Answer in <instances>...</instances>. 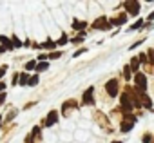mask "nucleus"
Returning a JSON list of instances; mask_svg holds the SVG:
<instances>
[{
	"label": "nucleus",
	"instance_id": "10",
	"mask_svg": "<svg viewBox=\"0 0 154 143\" xmlns=\"http://www.w3.org/2000/svg\"><path fill=\"white\" fill-rule=\"evenodd\" d=\"M132 127H134V123H132V121H122L120 130H122V132H131V130H132Z\"/></svg>",
	"mask_w": 154,
	"mask_h": 143
},
{
	"label": "nucleus",
	"instance_id": "17",
	"mask_svg": "<svg viewBox=\"0 0 154 143\" xmlns=\"http://www.w3.org/2000/svg\"><path fill=\"white\" fill-rule=\"evenodd\" d=\"M26 69H29V71H31V69H36V62H29V63L26 65Z\"/></svg>",
	"mask_w": 154,
	"mask_h": 143
},
{
	"label": "nucleus",
	"instance_id": "11",
	"mask_svg": "<svg viewBox=\"0 0 154 143\" xmlns=\"http://www.w3.org/2000/svg\"><path fill=\"white\" fill-rule=\"evenodd\" d=\"M85 26H87V22H84V20H74V22H72V27L78 29V31H84Z\"/></svg>",
	"mask_w": 154,
	"mask_h": 143
},
{
	"label": "nucleus",
	"instance_id": "24",
	"mask_svg": "<svg viewBox=\"0 0 154 143\" xmlns=\"http://www.w3.org/2000/svg\"><path fill=\"white\" fill-rule=\"evenodd\" d=\"M62 138H63L65 141H69V139H71V134H62Z\"/></svg>",
	"mask_w": 154,
	"mask_h": 143
},
{
	"label": "nucleus",
	"instance_id": "28",
	"mask_svg": "<svg viewBox=\"0 0 154 143\" xmlns=\"http://www.w3.org/2000/svg\"><path fill=\"white\" fill-rule=\"evenodd\" d=\"M2 89H4V84H0V91H2Z\"/></svg>",
	"mask_w": 154,
	"mask_h": 143
},
{
	"label": "nucleus",
	"instance_id": "6",
	"mask_svg": "<svg viewBox=\"0 0 154 143\" xmlns=\"http://www.w3.org/2000/svg\"><path fill=\"white\" fill-rule=\"evenodd\" d=\"M93 93H94V89H93V87H89V89L84 93V103H85V105H93V103H94Z\"/></svg>",
	"mask_w": 154,
	"mask_h": 143
},
{
	"label": "nucleus",
	"instance_id": "19",
	"mask_svg": "<svg viewBox=\"0 0 154 143\" xmlns=\"http://www.w3.org/2000/svg\"><path fill=\"white\" fill-rule=\"evenodd\" d=\"M67 44V36H62L60 40H58V45H65Z\"/></svg>",
	"mask_w": 154,
	"mask_h": 143
},
{
	"label": "nucleus",
	"instance_id": "14",
	"mask_svg": "<svg viewBox=\"0 0 154 143\" xmlns=\"http://www.w3.org/2000/svg\"><path fill=\"white\" fill-rule=\"evenodd\" d=\"M84 40H85V33H80L76 38H72V44H82Z\"/></svg>",
	"mask_w": 154,
	"mask_h": 143
},
{
	"label": "nucleus",
	"instance_id": "4",
	"mask_svg": "<svg viewBox=\"0 0 154 143\" xmlns=\"http://www.w3.org/2000/svg\"><path fill=\"white\" fill-rule=\"evenodd\" d=\"M123 6L127 8V15H129V17H138V15H140V8H141V4L136 2V0H132V2H125Z\"/></svg>",
	"mask_w": 154,
	"mask_h": 143
},
{
	"label": "nucleus",
	"instance_id": "20",
	"mask_svg": "<svg viewBox=\"0 0 154 143\" xmlns=\"http://www.w3.org/2000/svg\"><path fill=\"white\" fill-rule=\"evenodd\" d=\"M60 56H62V53H60V51H56V53H51V54H49V58H60Z\"/></svg>",
	"mask_w": 154,
	"mask_h": 143
},
{
	"label": "nucleus",
	"instance_id": "12",
	"mask_svg": "<svg viewBox=\"0 0 154 143\" xmlns=\"http://www.w3.org/2000/svg\"><path fill=\"white\" fill-rule=\"evenodd\" d=\"M131 73H132V71H131V65H125V67H123V78H125L127 82H131Z\"/></svg>",
	"mask_w": 154,
	"mask_h": 143
},
{
	"label": "nucleus",
	"instance_id": "2",
	"mask_svg": "<svg viewBox=\"0 0 154 143\" xmlns=\"http://www.w3.org/2000/svg\"><path fill=\"white\" fill-rule=\"evenodd\" d=\"M134 84H136V89L147 93V85H149V82H147V75H143V73H136V75H134Z\"/></svg>",
	"mask_w": 154,
	"mask_h": 143
},
{
	"label": "nucleus",
	"instance_id": "22",
	"mask_svg": "<svg viewBox=\"0 0 154 143\" xmlns=\"http://www.w3.org/2000/svg\"><path fill=\"white\" fill-rule=\"evenodd\" d=\"M78 138H80V139H85V138H87V132H78Z\"/></svg>",
	"mask_w": 154,
	"mask_h": 143
},
{
	"label": "nucleus",
	"instance_id": "25",
	"mask_svg": "<svg viewBox=\"0 0 154 143\" xmlns=\"http://www.w3.org/2000/svg\"><path fill=\"white\" fill-rule=\"evenodd\" d=\"M147 20H154V11H152V13H150V15L147 17Z\"/></svg>",
	"mask_w": 154,
	"mask_h": 143
},
{
	"label": "nucleus",
	"instance_id": "23",
	"mask_svg": "<svg viewBox=\"0 0 154 143\" xmlns=\"http://www.w3.org/2000/svg\"><path fill=\"white\" fill-rule=\"evenodd\" d=\"M82 53H85V49H78V51H76V53H74V54H72V56H80V54H82Z\"/></svg>",
	"mask_w": 154,
	"mask_h": 143
},
{
	"label": "nucleus",
	"instance_id": "7",
	"mask_svg": "<svg viewBox=\"0 0 154 143\" xmlns=\"http://www.w3.org/2000/svg\"><path fill=\"white\" fill-rule=\"evenodd\" d=\"M56 121H58V112H56V111H51V112L47 114V120H45V125H47V127H53V125H54Z\"/></svg>",
	"mask_w": 154,
	"mask_h": 143
},
{
	"label": "nucleus",
	"instance_id": "26",
	"mask_svg": "<svg viewBox=\"0 0 154 143\" xmlns=\"http://www.w3.org/2000/svg\"><path fill=\"white\" fill-rule=\"evenodd\" d=\"M4 73H6V69H0V76H4Z\"/></svg>",
	"mask_w": 154,
	"mask_h": 143
},
{
	"label": "nucleus",
	"instance_id": "8",
	"mask_svg": "<svg viewBox=\"0 0 154 143\" xmlns=\"http://www.w3.org/2000/svg\"><path fill=\"white\" fill-rule=\"evenodd\" d=\"M140 63H141L140 58H138V56H132V58H131V63H129V65H131V71H134V73H140V71H138V69H140Z\"/></svg>",
	"mask_w": 154,
	"mask_h": 143
},
{
	"label": "nucleus",
	"instance_id": "1",
	"mask_svg": "<svg viewBox=\"0 0 154 143\" xmlns=\"http://www.w3.org/2000/svg\"><path fill=\"white\" fill-rule=\"evenodd\" d=\"M120 103H122L123 112H131V111H132L134 102H132V96H131V89H127V91L120 96Z\"/></svg>",
	"mask_w": 154,
	"mask_h": 143
},
{
	"label": "nucleus",
	"instance_id": "27",
	"mask_svg": "<svg viewBox=\"0 0 154 143\" xmlns=\"http://www.w3.org/2000/svg\"><path fill=\"white\" fill-rule=\"evenodd\" d=\"M111 143H123V141H120V139H114V141H111Z\"/></svg>",
	"mask_w": 154,
	"mask_h": 143
},
{
	"label": "nucleus",
	"instance_id": "13",
	"mask_svg": "<svg viewBox=\"0 0 154 143\" xmlns=\"http://www.w3.org/2000/svg\"><path fill=\"white\" fill-rule=\"evenodd\" d=\"M141 143H152V134L150 132H145L141 136Z\"/></svg>",
	"mask_w": 154,
	"mask_h": 143
},
{
	"label": "nucleus",
	"instance_id": "15",
	"mask_svg": "<svg viewBox=\"0 0 154 143\" xmlns=\"http://www.w3.org/2000/svg\"><path fill=\"white\" fill-rule=\"evenodd\" d=\"M47 67H49V63H47V62H42V63L36 65V71H45Z\"/></svg>",
	"mask_w": 154,
	"mask_h": 143
},
{
	"label": "nucleus",
	"instance_id": "21",
	"mask_svg": "<svg viewBox=\"0 0 154 143\" xmlns=\"http://www.w3.org/2000/svg\"><path fill=\"white\" fill-rule=\"evenodd\" d=\"M38 82H40V80H38V76H33V78H31V82H29V85H36Z\"/></svg>",
	"mask_w": 154,
	"mask_h": 143
},
{
	"label": "nucleus",
	"instance_id": "5",
	"mask_svg": "<svg viewBox=\"0 0 154 143\" xmlns=\"http://www.w3.org/2000/svg\"><path fill=\"white\" fill-rule=\"evenodd\" d=\"M93 27H94V29H103V31H107V29H111L112 26L109 24V20H107L105 17H100V18H96V20H94Z\"/></svg>",
	"mask_w": 154,
	"mask_h": 143
},
{
	"label": "nucleus",
	"instance_id": "16",
	"mask_svg": "<svg viewBox=\"0 0 154 143\" xmlns=\"http://www.w3.org/2000/svg\"><path fill=\"white\" fill-rule=\"evenodd\" d=\"M138 58H140V62H141V63H145V62H147V53H140V56H138Z\"/></svg>",
	"mask_w": 154,
	"mask_h": 143
},
{
	"label": "nucleus",
	"instance_id": "9",
	"mask_svg": "<svg viewBox=\"0 0 154 143\" xmlns=\"http://www.w3.org/2000/svg\"><path fill=\"white\" fill-rule=\"evenodd\" d=\"M143 24H145V22L140 18V20H136V24H132L131 27H127V31H129V33H132V31H136V29H143V27H145Z\"/></svg>",
	"mask_w": 154,
	"mask_h": 143
},
{
	"label": "nucleus",
	"instance_id": "3",
	"mask_svg": "<svg viewBox=\"0 0 154 143\" xmlns=\"http://www.w3.org/2000/svg\"><path fill=\"white\" fill-rule=\"evenodd\" d=\"M105 91H107V94H109L111 98H114V96H118V91H120V82H118L116 78H112V80H109V82L105 84Z\"/></svg>",
	"mask_w": 154,
	"mask_h": 143
},
{
	"label": "nucleus",
	"instance_id": "18",
	"mask_svg": "<svg viewBox=\"0 0 154 143\" xmlns=\"http://www.w3.org/2000/svg\"><path fill=\"white\" fill-rule=\"evenodd\" d=\"M20 84H22V85L29 84V82H27V75H22V76H20Z\"/></svg>",
	"mask_w": 154,
	"mask_h": 143
}]
</instances>
